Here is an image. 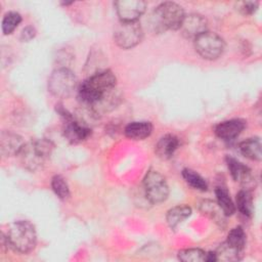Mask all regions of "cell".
Returning <instances> with one entry per match:
<instances>
[{
    "label": "cell",
    "instance_id": "2e32d148",
    "mask_svg": "<svg viewBox=\"0 0 262 262\" xmlns=\"http://www.w3.org/2000/svg\"><path fill=\"white\" fill-rule=\"evenodd\" d=\"M179 146V139L173 134H167L160 138L156 144L155 151L162 160H168L173 157Z\"/></svg>",
    "mask_w": 262,
    "mask_h": 262
},
{
    "label": "cell",
    "instance_id": "277c9868",
    "mask_svg": "<svg viewBox=\"0 0 262 262\" xmlns=\"http://www.w3.org/2000/svg\"><path fill=\"white\" fill-rule=\"evenodd\" d=\"M53 148L54 144L48 139L32 140L26 143L18 154L20 163L26 169L36 171L50 158Z\"/></svg>",
    "mask_w": 262,
    "mask_h": 262
},
{
    "label": "cell",
    "instance_id": "f1b7e54d",
    "mask_svg": "<svg viewBox=\"0 0 262 262\" xmlns=\"http://www.w3.org/2000/svg\"><path fill=\"white\" fill-rule=\"evenodd\" d=\"M258 5L259 3L256 1H242L236 3V10L245 15H250L257 10Z\"/></svg>",
    "mask_w": 262,
    "mask_h": 262
},
{
    "label": "cell",
    "instance_id": "4fadbf2b",
    "mask_svg": "<svg viewBox=\"0 0 262 262\" xmlns=\"http://www.w3.org/2000/svg\"><path fill=\"white\" fill-rule=\"evenodd\" d=\"M24 142L21 136L12 131H2L0 135V151L4 157L18 156L23 149Z\"/></svg>",
    "mask_w": 262,
    "mask_h": 262
},
{
    "label": "cell",
    "instance_id": "7a4b0ae2",
    "mask_svg": "<svg viewBox=\"0 0 262 262\" xmlns=\"http://www.w3.org/2000/svg\"><path fill=\"white\" fill-rule=\"evenodd\" d=\"M6 246L15 252L27 254L34 250L37 233L34 225L27 220H18L9 224L3 236Z\"/></svg>",
    "mask_w": 262,
    "mask_h": 262
},
{
    "label": "cell",
    "instance_id": "f546056e",
    "mask_svg": "<svg viewBox=\"0 0 262 262\" xmlns=\"http://www.w3.org/2000/svg\"><path fill=\"white\" fill-rule=\"evenodd\" d=\"M35 36H36L35 28L32 27V26H28L25 29H23V31L20 33V36H19V39L23 42H28V41L34 39Z\"/></svg>",
    "mask_w": 262,
    "mask_h": 262
},
{
    "label": "cell",
    "instance_id": "9c48e42d",
    "mask_svg": "<svg viewBox=\"0 0 262 262\" xmlns=\"http://www.w3.org/2000/svg\"><path fill=\"white\" fill-rule=\"evenodd\" d=\"M142 38L143 31L138 21H121L114 32L115 43L123 49L135 47Z\"/></svg>",
    "mask_w": 262,
    "mask_h": 262
},
{
    "label": "cell",
    "instance_id": "30bf717a",
    "mask_svg": "<svg viewBox=\"0 0 262 262\" xmlns=\"http://www.w3.org/2000/svg\"><path fill=\"white\" fill-rule=\"evenodd\" d=\"M114 5L121 21H137L146 7L145 2L141 0H119Z\"/></svg>",
    "mask_w": 262,
    "mask_h": 262
},
{
    "label": "cell",
    "instance_id": "e0dca14e",
    "mask_svg": "<svg viewBox=\"0 0 262 262\" xmlns=\"http://www.w3.org/2000/svg\"><path fill=\"white\" fill-rule=\"evenodd\" d=\"M152 132V124L147 121H136L129 123L125 129L124 133L128 138L134 140H142L148 137Z\"/></svg>",
    "mask_w": 262,
    "mask_h": 262
},
{
    "label": "cell",
    "instance_id": "cb8c5ba5",
    "mask_svg": "<svg viewBox=\"0 0 262 262\" xmlns=\"http://www.w3.org/2000/svg\"><path fill=\"white\" fill-rule=\"evenodd\" d=\"M225 242L229 246H231L232 248L237 250L238 252L243 253L245 246H246V233H245L243 227L236 226V227L232 228L229 231Z\"/></svg>",
    "mask_w": 262,
    "mask_h": 262
},
{
    "label": "cell",
    "instance_id": "5bb4252c",
    "mask_svg": "<svg viewBox=\"0 0 262 262\" xmlns=\"http://www.w3.org/2000/svg\"><path fill=\"white\" fill-rule=\"evenodd\" d=\"M246 127V122L242 119H231L216 125L215 134L224 140H232L237 137Z\"/></svg>",
    "mask_w": 262,
    "mask_h": 262
},
{
    "label": "cell",
    "instance_id": "484cf974",
    "mask_svg": "<svg viewBox=\"0 0 262 262\" xmlns=\"http://www.w3.org/2000/svg\"><path fill=\"white\" fill-rule=\"evenodd\" d=\"M216 254V259L221 260V261H236L239 260L243 256V253L238 252L231 246H229L226 242L222 243L218 249L215 252Z\"/></svg>",
    "mask_w": 262,
    "mask_h": 262
},
{
    "label": "cell",
    "instance_id": "7c38bea8",
    "mask_svg": "<svg viewBox=\"0 0 262 262\" xmlns=\"http://www.w3.org/2000/svg\"><path fill=\"white\" fill-rule=\"evenodd\" d=\"M207 28L208 21L205 16L199 13H190L184 16L179 30L183 37L194 40L198 36L205 33Z\"/></svg>",
    "mask_w": 262,
    "mask_h": 262
},
{
    "label": "cell",
    "instance_id": "ffe728a7",
    "mask_svg": "<svg viewBox=\"0 0 262 262\" xmlns=\"http://www.w3.org/2000/svg\"><path fill=\"white\" fill-rule=\"evenodd\" d=\"M236 204L235 208L245 216L252 217L254 213V202H253V195L251 193V190L249 189H242L236 194Z\"/></svg>",
    "mask_w": 262,
    "mask_h": 262
},
{
    "label": "cell",
    "instance_id": "83f0119b",
    "mask_svg": "<svg viewBox=\"0 0 262 262\" xmlns=\"http://www.w3.org/2000/svg\"><path fill=\"white\" fill-rule=\"evenodd\" d=\"M21 21V15L15 11L7 12L2 20V31L5 35L11 34Z\"/></svg>",
    "mask_w": 262,
    "mask_h": 262
},
{
    "label": "cell",
    "instance_id": "7402d4cb",
    "mask_svg": "<svg viewBox=\"0 0 262 262\" xmlns=\"http://www.w3.org/2000/svg\"><path fill=\"white\" fill-rule=\"evenodd\" d=\"M217 204L219 208L222 210L225 216H231L235 212V205L232 202L228 191L223 187H217L215 190Z\"/></svg>",
    "mask_w": 262,
    "mask_h": 262
},
{
    "label": "cell",
    "instance_id": "9a60e30c",
    "mask_svg": "<svg viewBox=\"0 0 262 262\" xmlns=\"http://www.w3.org/2000/svg\"><path fill=\"white\" fill-rule=\"evenodd\" d=\"M122 100V95L120 91L115 88L105 95H103L99 100L94 102L92 105H90V110L94 115L102 116L108 112H112L119 105V103Z\"/></svg>",
    "mask_w": 262,
    "mask_h": 262
},
{
    "label": "cell",
    "instance_id": "8fae6325",
    "mask_svg": "<svg viewBox=\"0 0 262 262\" xmlns=\"http://www.w3.org/2000/svg\"><path fill=\"white\" fill-rule=\"evenodd\" d=\"M226 164L233 180L239 182L245 189L250 190L255 186V178L253 177L252 171L249 167L232 157L226 158Z\"/></svg>",
    "mask_w": 262,
    "mask_h": 262
},
{
    "label": "cell",
    "instance_id": "44dd1931",
    "mask_svg": "<svg viewBox=\"0 0 262 262\" xmlns=\"http://www.w3.org/2000/svg\"><path fill=\"white\" fill-rule=\"evenodd\" d=\"M200 210L204 215L211 218L217 224L222 225V223H224V217L226 216L224 215L222 210L219 208L217 202H213L209 200L203 201L200 204Z\"/></svg>",
    "mask_w": 262,
    "mask_h": 262
},
{
    "label": "cell",
    "instance_id": "4316f807",
    "mask_svg": "<svg viewBox=\"0 0 262 262\" xmlns=\"http://www.w3.org/2000/svg\"><path fill=\"white\" fill-rule=\"evenodd\" d=\"M51 187L54 193L60 199L66 200L70 196V187L66 179L60 175H55L51 179Z\"/></svg>",
    "mask_w": 262,
    "mask_h": 262
},
{
    "label": "cell",
    "instance_id": "52a82bcc",
    "mask_svg": "<svg viewBox=\"0 0 262 262\" xmlns=\"http://www.w3.org/2000/svg\"><path fill=\"white\" fill-rule=\"evenodd\" d=\"M56 112L63 119L62 132L66 139L73 143H79L88 138L91 134V129L82 124L80 121L76 120L71 113H69L61 104H56Z\"/></svg>",
    "mask_w": 262,
    "mask_h": 262
},
{
    "label": "cell",
    "instance_id": "d6986e66",
    "mask_svg": "<svg viewBox=\"0 0 262 262\" xmlns=\"http://www.w3.org/2000/svg\"><path fill=\"white\" fill-rule=\"evenodd\" d=\"M241 152L248 159L253 161H261V141L258 137L248 138L239 144Z\"/></svg>",
    "mask_w": 262,
    "mask_h": 262
},
{
    "label": "cell",
    "instance_id": "8992f818",
    "mask_svg": "<svg viewBox=\"0 0 262 262\" xmlns=\"http://www.w3.org/2000/svg\"><path fill=\"white\" fill-rule=\"evenodd\" d=\"M143 190L146 201L150 204H161L169 195V186L165 177L156 170H148L143 178Z\"/></svg>",
    "mask_w": 262,
    "mask_h": 262
},
{
    "label": "cell",
    "instance_id": "6da1fadb",
    "mask_svg": "<svg viewBox=\"0 0 262 262\" xmlns=\"http://www.w3.org/2000/svg\"><path fill=\"white\" fill-rule=\"evenodd\" d=\"M117 78L110 70L90 75L78 88V96L82 103L90 106L103 95L116 88Z\"/></svg>",
    "mask_w": 262,
    "mask_h": 262
},
{
    "label": "cell",
    "instance_id": "603a6c76",
    "mask_svg": "<svg viewBox=\"0 0 262 262\" xmlns=\"http://www.w3.org/2000/svg\"><path fill=\"white\" fill-rule=\"evenodd\" d=\"M178 259L183 262H208V252L199 248L184 249L178 252Z\"/></svg>",
    "mask_w": 262,
    "mask_h": 262
},
{
    "label": "cell",
    "instance_id": "3957f363",
    "mask_svg": "<svg viewBox=\"0 0 262 262\" xmlns=\"http://www.w3.org/2000/svg\"><path fill=\"white\" fill-rule=\"evenodd\" d=\"M185 16L183 8L175 2H164L158 5L150 15V27L157 34L167 30H179Z\"/></svg>",
    "mask_w": 262,
    "mask_h": 262
},
{
    "label": "cell",
    "instance_id": "ba28073f",
    "mask_svg": "<svg viewBox=\"0 0 262 262\" xmlns=\"http://www.w3.org/2000/svg\"><path fill=\"white\" fill-rule=\"evenodd\" d=\"M195 51L205 59L214 60L219 58L225 48L223 39L216 33L206 31L194 40Z\"/></svg>",
    "mask_w": 262,
    "mask_h": 262
},
{
    "label": "cell",
    "instance_id": "5b68a950",
    "mask_svg": "<svg viewBox=\"0 0 262 262\" xmlns=\"http://www.w3.org/2000/svg\"><path fill=\"white\" fill-rule=\"evenodd\" d=\"M77 86L78 79L76 75L66 67L54 70L48 79V90L57 98L70 97Z\"/></svg>",
    "mask_w": 262,
    "mask_h": 262
},
{
    "label": "cell",
    "instance_id": "ac0fdd59",
    "mask_svg": "<svg viewBox=\"0 0 262 262\" xmlns=\"http://www.w3.org/2000/svg\"><path fill=\"white\" fill-rule=\"evenodd\" d=\"M191 215V208L187 205H178L171 208L166 215V220L171 229H176Z\"/></svg>",
    "mask_w": 262,
    "mask_h": 262
},
{
    "label": "cell",
    "instance_id": "d4e9b609",
    "mask_svg": "<svg viewBox=\"0 0 262 262\" xmlns=\"http://www.w3.org/2000/svg\"><path fill=\"white\" fill-rule=\"evenodd\" d=\"M182 177L184 178L185 182L194 189L201 191H206L208 189L207 181L199 173L191 169H184L182 171Z\"/></svg>",
    "mask_w": 262,
    "mask_h": 262
}]
</instances>
